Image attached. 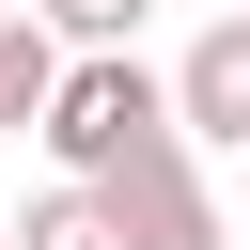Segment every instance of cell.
Masks as SVG:
<instances>
[{"mask_svg": "<svg viewBox=\"0 0 250 250\" xmlns=\"http://www.w3.org/2000/svg\"><path fill=\"white\" fill-rule=\"evenodd\" d=\"M31 141H47V172H62V188H109L125 156H156V141H188V125H172V78L125 47V62H62V94H47V125H31Z\"/></svg>", "mask_w": 250, "mask_h": 250, "instance_id": "6da1fadb", "label": "cell"}, {"mask_svg": "<svg viewBox=\"0 0 250 250\" xmlns=\"http://www.w3.org/2000/svg\"><path fill=\"white\" fill-rule=\"evenodd\" d=\"M47 94H62V47H47L31 16H0V141H16V125H47Z\"/></svg>", "mask_w": 250, "mask_h": 250, "instance_id": "5b68a950", "label": "cell"}, {"mask_svg": "<svg viewBox=\"0 0 250 250\" xmlns=\"http://www.w3.org/2000/svg\"><path fill=\"white\" fill-rule=\"evenodd\" d=\"M94 203H109V250H234V234H219V188H203V156H188V141L125 156Z\"/></svg>", "mask_w": 250, "mask_h": 250, "instance_id": "7a4b0ae2", "label": "cell"}, {"mask_svg": "<svg viewBox=\"0 0 250 250\" xmlns=\"http://www.w3.org/2000/svg\"><path fill=\"white\" fill-rule=\"evenodd\" d=\"M203 16H250V0H203Z\"/></svg>", "mask_w": 250, "mask_h": 250, "instance_id": "52a82bcc", "label": "cell"}, {"mask_svg": "<svg viewBox=\"0 0 250 250\" xmlns=\"http://www.w3.org/2000/svg\"><path fill=\"white\" fill-rule=\"evenodd\" d=\"M16 250H109V203H94V188H62V172H47V188H31V203H16Z\"/></svg>", "mask_w": 250, "mask_h": 250, "instance_id": "8992f818", "label": "cell"}, {"mask_svg": "<svg viewBox=\"0 0 250 250\" xmlns=\"http://www.w3.org/2000/svg\"><path fill=\"white\" fill-rule=\"evenodd\" d=\"M0 250H16V219H0Z\"/></svg>", "mask_w": 250, "mask_h": 250, "instance_id": "ba28073f", "label": "cell"}, {"mask_svg": "<svg viewBox=\"0 0 250 250\" xmlns=\"http://www.w3.org/2000/svg\"><path fill=\"white\" fill-rule=\"evenodd\" d=\"M0 16H31V0H0Z\"/></svg>", "mask_w": 250, "mask_h": 250, "instance_id": "9c48e42d", "label": "cell"}, {"mask_svg": "<svg viewBox=\"0 0 250 250\" xmlns=\"http://www.w3.org/2000/svg\"><path fill=\"white\" fill-rule=\"evenodd\" d=\"M172 125H188V156H250V16H203V31H188Z\"/></svg>", "mask_w": 250, "mask_h": 250, "instance_id": "3957f363", "label": "cell"}, {"mask_svg": "<svg viewBox=\"0 0 250 250\" xmlns=\"http://www.w3.org/2000/svg\"><path fill=\"white\" fill-rule=\"evenodd\" d=\"M156 0H31V31L62 47V62H125V31H141Z\"/></svg>", "mask_w": 250, "mask_h": 250, "instance_id": "277c9868", "label": "cell"}]
</instances>
